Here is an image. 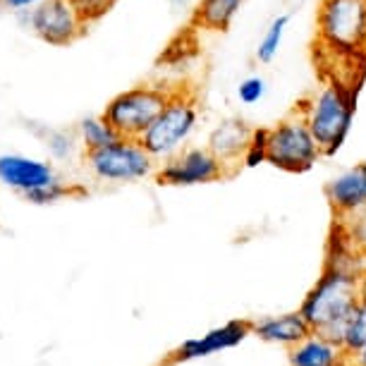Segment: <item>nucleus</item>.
Returning a JSON list of instances; mask_svg holds the SVG:
<instances>
[{"label": "nucleus", "instance_id": "8", "mask_svg": "<svg viewBox=\"0 0 366 366\" xmlns=\"http://www.w3.org/2000/svg\"><path fill=\"white\" fill-rule=\"evenodd\" d=\"M15 19L39 41L53 48L72 46L89 29V22L70 0H41L36 8L17 12Z\"/></svg>", "mask_w": 366, "mask_h": 366}, {"label": "nucleus", "instance_id": "27", "mask_svg": "<svg viewBox=\"0 0 366 366\" xmlns=\"http://www.w3.org/2000/svg\"><path fill=\"white\" fill-rule=\"evenodd\" d=\"M168 5L175 12H182V10H187L189 8V0H168Z\"/></svg>", "mask_w": 366, "mask_h": 366}, {"label": "nucleus", "instance_id": "15", "mask_svg": "<svg viewBox=\"0 0 366 366\" xmlns=\"http://www.w3.org/2000/svg\"><path fill=\"white\" fill-rule=\"evenodd\" d=\"M252 333H257L259 337H264L268 342H282V345H297L304 337L312 335V326L304 321V316L297 314H285V316H275V319H266L252 326Z\"/></svg>", "mask_w": 366, "mask_h": 366}, {"label": "nucleus", "instance_id": "23", "mask_svg": "<svg viewBox=\"0 0 366 366\" xmlns=\"http://www.w3.org/2000/svg\"><path fill=\"white\" fill-rule=\"evenodd\" d=\"M340 227L345 230V234L350 237L352 247L366 254V209H364V211H359V213H355V216L345 218Z\"/></svg>", "mask_w": 366, "mask_h": 366}, {"label": "nucleus", "instance_id": "13", "mask_svg": "<svg viewBox=\"0 0 366 366\" xmlns=\"http://www.w3.org/2000/svg\"><path fill=\"white\" fill-rule=\"evenodd\" d=\"M252 333V323L247 321H230L225 326H220L211 333H206L204 337L197 340H187L182 347L177 350V359H199V357H209L213 352L234 347L237 342L244 340Z\"/></svg>", "mask_w": 366, "mask_h": 366}, {"label": "nucleus", "instance_id": "21", "mask_svg": "<svg viewBox=\"0 0 366 366\" xmlns=\"http://www.w3.org/2000/svg\"><path fill=\"white\" fill-rule=\"evenodd\" d=\"M72 194V184L65 182V179L55 177L51 182L41 184V187L31 189V192H24V202H29L34 206H48V204H58L63 202L65 197Z\"/></svg>", "mask_w": 366, "mask_h": 366}, {"label": "nucleus", "instance_id": "6", "mask_svg": "<svg viewBox=\"0 0 366 366\" xmlns=\"http://www.w3.org/2000/svg\"><path fill=\"white\" fill-rule=\"evenodd\" d=\"M81 161L96 179L110 184L139 182L156 172V161L147 154L139 139H127V137H117L106 147L84 151Z\"/></svg>", "mask_w": 366, "mask_h": 366}, {"label": "nucleus", "instance_id": "29", "mask_svg": "<svg viewBox=\"0 0 366 366\" xmlns=\"http://www.w3.org/2000/svg\"><path fill=\"white\" fill-rule=\"evenodd\" d=\"M357 364H359V366H366V345L357 352Z\"/></svg>", "mask_w": 366, "mask_h": 366}, {"label": "nucleus", "instance_id": "14", "mask_svg": "<svg viewBox=\"0 0 366 366\" xmlns=\"http://www.w3.org/2000/svg\"><path fill=\"white\" fill-rule=\"evenodd\" d=\"M26 129H31L34 137H39L44 142L48 156L58 163L72 161V158H77L79 151L84 154L77 132L70 127H51V125H41V122H26Z\"/></svg>", "mask_w": 366, "mask_h": 366}, {"label": "nucleus", "instance_id": "12", "mask_svg": "<svg viewBox=\"0 0 366 366\" xmlns=\"http://www.w3.org/2000/svg\"><path fill=\"white\" fill-rule=\"evenodd\" d=\"M252 129L254 127L247 125L242 117H225V120H220L218 125L211 129L206 149L225 165H234V163H239L242 154H244L247 142H249V137H252Z\"/></svg>", "mask_w": 366, "mask_h": 366}, {"label": "nucleus", "instance_id": "18", "mask_svg": "<svg viewBox=\"0 0 366 366\" xmlns=\"http://www.w3.org/2000/svg\"><path fill=\"white\" fill-rule=\"evenodd\" d=\"M74 132L79 137V144L84 151H94V149H101L106 144L115 142L117 139V132L106 122L103 115H89V117H81L79 125L74 127Z\"/></svg>", "mask_w": 366, "mask_h": 366}, {"label": "nucleus", "instance_id": "26", "mask_svg": "<svg viewBox=\"0 0 366 366\" xmlns=\"http://www.w3.org/2000/svg\"><path fill=\"white\" fill-rule=\"evenodd\" d=\"M39 3L41 0H0V10L10 12V15H17V12L36 8Z\"/></svg>", "mask_w": 366, "mask_h": 366}, {"label": "nucleus", "instance_id": "17", "mask_svg": "<svg viewBox=\"0 0 366 366\" xmlns=\"http://www.w3.org/2000/svg\"><path fill=\"white\" fill-rule=\"evenodd\" d=\"M340 352L342 350L337 345L312 333L292 347V352H290V366H337Z\"/></svg>", "mask_w": 366, "mask_h": 366}, {"label": "nucleus", "instance_id": "1", "mask_svg": "<svg viewBox=\"0 0 366 366\" xmlns=\"http://www.w3.org/2000/svg\"><path fill=\"white\" fill-rule=\"evenodd\" d=\"M359 300V273L340 264H328L319 282L307 295L300 314L312 326V333L342 350L347 321Z\"/></svg>", "mask_w": 366, "mask_h": 366}, {"label": "nucleus", "instance_id": "24", "mask_svg": "<svg viewBox=\"0 0 366 366\" xmlns=\"http://www.w3.org/2000/svg\"><path fill=\"white\" fill-rule=\"evenodd\" d=\"M266 92H268V86H266V79L261 77V74H252V77L242 79L239 86H237V96L244 106H254V103H259L266 96Z\"/></svg>", "mask_w": 366, "mask_h": 366}, {"label": "nucleus", "instance_id": "9", "mask_svg": "<svg viewBox=\"0 0 366 366\" xmlns=\"http://www.w3.org/2000/svg\"><path fill=\"white\" fill-rule=\"evenodd\" d=\"M227 175V165L218 161L206 147H184L175 156L165 158L156 168V182L168 187H194L218 182Z\"/></svg>", "mask_w": 366, "mask_h": 366}, {"label": "nucleus", "instance_id": "3", "mask_svg": "<svg viewBox=\"0 0 366 366\" xmlns=\"http://www.w3.org/2000/svg\"><path fill=\"white\" fill-rule=\"evenodd\" d=\"M319 48L335 58L366 55V0H321L316 15Z\"/></svg>", "mask_w": 366, "mask_h": 366}, {"label": "nucleus", "instance_id": "19", "mask_svg": "<svg viewBox=\"0 0 366 366\" xmlns=\"http://www.w3.org/2000/svg\"><path fill=\"white\" fill-rule=\"evenodd\" d=\"M287 24H290V15H278L273 17V22L268 24V29L264 31V36H261L259 46H257V60L259 63H273L275 55H278L280 46H282V39H285V31H287Z\"/></svg>", "mask_w": 366, "mask_h": 366}, {"label": "nucleus", "instance_id": "5", "mask_svg": "<svg viewBox=\"0 0 366 366\" xmlns=\"http://www.w3.org/2000/svg\"><path fill=\"white\" fill-rule=\"evenodd\" d=\"M170 92L172 89L163 84H139L125 89L106 103L101 115L106 117V122L115 129L117 137L139 139L163 110L165 101L170 99Z\"/></svg>", "mask_w": 366, "mask_h": 366}, {"label": "nucleus", "instance_id": "4", "mask_svg": "<svg viewBox=\"0 0 366 366\" xmlns=\"http://www.w3.org/2000/svg\"><path fill=\"white\" fill-rule=\"evenodd\" d=\"M199 125V103L189 89H172L161 113L139 137V144L154 161H165L187 147Z\"/></svg>", "mask_w": 366, "mask_h": 366}, {"label": "nucleus", "instance_id": "10", "mask_svg": "<svg viewBox=\"0 0 366 366\" xmlns=\"http://www.w3.org/2000/svg\"><path fill=\"white\" fill-rule=\"evenodd\" d=\"M55 177L58 172H55L53 163L24 154H0V184L19 192V194L36 189Z\"/></svg>", "mask_w": 366, "mask_h": 366}, {"label": "nucleus", "instance_id": "22", "mask_svg": "<svg viewBox=\"0 0 366 366\" xmlns=\"http://www.w3.org/2000/svg\"><path fill=\"white\" fill-rule=\"evenodd\" d=\"M266 144H268V127H254L244 154L239 158L242 165L244 168H259L261 163H266Z\"/></svg>", "mask_w": 366, "mask_h": 366}, {"label": "nucleus", "instance_id": "20", "mask_svg": "<svg viewBox=\"0 0 366 366\" xmlns=\"http://www.w3.org/2000/svg\"><path fill=\"white\" fill-rule=\"evenodd\" d=\"M366 345V300L357 302L355 312H352L347 321V330H345V340H342V352L347 355H357Z\"/></svg>", "mask_w": 366, "mask_h": 366}, {"label": "nucleus", "instance_id": "25", "mask_svg": "<svg viewBox=\"0 0 366 366\" xmlns=\"http://www.w3.org/2000/svg\"><path fill=\"white\" fill-rule=\"evenodd\" d=\"M70 3L77 8V12L89 24H94V22H99L101 17L108 15L117 0H70Z\"/></svg>", "mask_w": 366, "mask_h": 366}, {"label": "nucleus", "instance_id": "2", "mask_svg": "<svg viewBox=\"0 0 366 366\" xmlns=\"http://www.w3.org/2000/svg\"><path fill=\"white\" fill-rule=\"evenodd\" d=\"M323 156H335L347 139L357 113V86L347 79L330 77L297 106Z\"/></svg>", "mask_w": 366, "mask_h": 366}, {"label": "nucleus", "instance_id": "11", "mask_svg": "<svg viewBox=\"0 0 366 366\" xmlns=\"http://www.w3.org/2000/svg\"><path fill=\"white\" fill-rule=\"evenodd\" d=\"M328 204L333 206L337 218L345 220L366 209V161L355 163L342 170L326 184Z\"/></svg>", "mask_w": 366, "mask_h": 366}, {"label": "nucleus", "instance_id": "16", "mask_svg": "<svg viewBox=\"0 0 366 366\" xmlns=\"http://www.w3.org/2000/svg\"><path fill=\"white\" fill-rule=\"evenodd\" d=\"M244 0H199L192 24L206 31H227Z\"/></svg>", "mask_w": 366, "mask_h": 366}, {"label": "nucleus", "instance_id": "28", "mask_svg": "<svg viewBox=\"0 0 366 366\" xmlns=\"http://www.w3.org/2000/svg\"><path fill=\"white\" fill-rule=\"evenodd\" d=\"M359 295L366 300V273H359Z\"/></svg>", "mask_w": 366, "mask_h": 366}, {"label": "nucleus", "instance_id": "7", "mask_svg": "<svg viewBox=\"0 0 366 366\" xmlns=\"http://www.w3.org/2000/svg\"><path fill=\"white\" fill-rule=\"evenodd\" d=\"M321 156L319 144L300 113H292L275 127H268L266 163H271L273 168L285 172H307Z\"/></svg>", "mask_w": 366, "mask_h": 366}]
</instances>
